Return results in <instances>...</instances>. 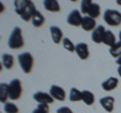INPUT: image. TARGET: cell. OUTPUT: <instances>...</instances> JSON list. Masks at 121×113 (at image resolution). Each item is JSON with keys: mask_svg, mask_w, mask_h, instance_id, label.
I'll use <instances>...</instances> for the list:
<instances>
[{"mask_svg": "<svg viewBox=\"0 0 121 113\" xmlns=\"http://www.w3.org/2000/svg\"><path fill=\"white\" fill-rule=\"evenodd\" d=\"M114 102L115 99L111 96H107V97H103L100 99V104L103 106L107 112H112L114 109Z\"/></svg>", "mask_w": 121, "mask_h": 113, "instance_id": "obj_12", "label": "cell"}, {"mask_svg": "<svg viewBox=\"0 0 121 113\" xmlns=\"http://www.w3.org/2000/svg\"><path fill=\"white\" fill-rule=\"evenodd\" d=\"M4 111L6 113H18L19 109L13 103H5L4 105Z\"/></svg>", "mask_w": 121, "mask_h": 113, "instance_id": "obj_24", "label": "cell"}, {"mask_svg": "<svg viewBox=\"0 0 121 113\" xmlns=\"http://www.w3.org/2000/svg\"><path fill=\"white\" fill-rule=\"evenodd\" d=\"M2 65L6 68L7 70H10L14 65V59L13 56L9 54H4L2 56Z\"/></svg>", "mask_w": 121, "mask_h": 113, "instance_id": "obj_18", "label": "cell"}, {"mask_svg": "<svg viewBox=\"0 0 121 113\" xmlns=\"http://www.w3.org/2000/svg\"><path fill=\"white\" fill-rule=\"evenodd\" d=\"M52 39L54 40L55 43H60L64 39H63V31L58 27V26H51L50 28Z\"/></svg>", "mask_w": 121, "mask_h": 113, "instance_id": "obj_14", "label": "cell"}, {"mask_svg": "<svg viewBox=\"0 0 121 113\" xmlns=\"http://www.w3.org/2000/svg\"><path fill=\"white\" fill-rule=\"evenodd\" d=\"M110 54L114 58H117V59L121 56V43L120 41L116 43L112 48H110Z\"/></svg>", "mask_w": 121, "mask_h": 113, "instance_id": "obj_23", "label": "cell"}, {"mask_svg": "<svg viewBox=\"0 0 121 113\" xmlns=\"http://www.w3.org/2000/svg\"><path fill=\"white\" fill-rule=\"evenodd\" d=\"M70 100L72 102H77V101L82 100V92L76 88H72L70 92Z\"/></svg>", "mask_w": 121, "mask_h": 113, "instance_id": "obj_22", "label": "cell"}, {"mask_svg": "<svg viewBox=\"0 0 121 113\" xmlns=\"http://www.w3.org/2000/svg\"><path fill=\"white\" fill-rule=\"evenodd\" d=\"M32 113H40V112L39 111V109L36 108V109H35V110H33V112H32Z\"/></svg>", "mask_w": 121, "mask_h": 113, "instance_id": "obj_31", "label": "cell"}, {"mask_svg": "<svg viewBox=\"0 0 121 113\" xmlns=\"http://www.w3.org/2000/svg\"><path fill=\"white\" fill-rule=\"evenodd\" d=\"M56 113H73L69 107H60L56 110Z\"/></svg>", "mask_w": 121, "mask_h": 113, "instance_id": "obj_28", "label": "cell"}, {"mask_svg": "<svg viewBox=\"0 0 121 113\" xmlns=\"http://www.w3.org/2000/svg\"><path fill=\"white\" fill-rule=\"evenodd\" d=\"M33 99L39 104H51L54 102V98L51 96V94H47L43 92H36L33 95Z\"/></svg>", "mask_w": 121, "mask_h": 113, "instance_id": "obj_8", "label": "cell"}, {"mask_svg": "<svg viewBox=\"0 0 121 113\" xmlns=\"http://www.w3.org/2000/svg\"><path fill=\"white\" fill-rule=\"evenodd\" d=\"M116 64H117V65H119V66H121V56L116 60Z\"/></svg>", "mask_w": 121, "mask_h": 113, "instance_id": "obj_29", "label": "cell"}, {"mask_svg": "<svg viewBox=\"0 0 121 113\" xmlns=\"http://www.w3.org/2000/svg\"><path fill=\"white\" fill-rule=\"evenodd\" d=\"M105 28L103 25H99L94 29L92 32V39L94 43H103V39H104V35H105Z\"/></svg>", "mask_w": 121, "mask_h": 113, "instance_id": "obj_9", "label": "cell"}, {"mask_svg": "<svg viewBox=\"0 0 121 113\" xmlns=\"http://www.w3.org/2000/svg\"><path fill=\"white\" fill-rule=\"evenodd\" d=\"M63 46L69 52H75V50H76V47L74 46L73 43H72L68 37H65V39H63Z\"/></svg>", "mask_w": 121, "mask_h": 113, "instance_id": "obj_26", "label": "cell"}, {"mask_svg": "<svg viewBox=\"0 0 121 113\" xmlns=\"http://www.w3.org/2000/svg\"><path fill=\"white\" fill-rule=\"evenodd\" d=\"M82 20H83V17L81 15L80 11L78 10H73L72 12L69 14L68 16V23L71 24V25H74V26H80L82 25Z\"/></svg>", "mask_w": 121, "mask_h": 113, "instance_id": "obj_6", "label": "cell"}, {"mask_svg": "<svg viewBox=\"0 0 121 113\" xmlns=\"http://www.w3.org/2000/svg\"><path fill=\"white\" fill-rule=\"evenodd\" d=\"M119 41H120V43H121V31L119 32Z\"/></svg>", "mask_w": 121, "mask_h": 113, "instance_id": "obj_33", "label": "cell"}, {"mask_svg": "<svg viewBox=\"0 0 121 113\" xmlns=\"http://www.w3.org/2000/svg\"><path fill=\"white\" fill-rule=\"evenodd\" d=\"M43 6L48 11H51V12H59L60 10L59 2L56 0H45L43 1Z\"/></svg>", "mask_w": 121, "mask_h": 113, "instance_id": "obj_15", "label": "cell"}, {"mask_svg": "<svg viewBox=\"0 0 121 113\" xmlns=\"http://www.w3.org/2000/svg\"><path fill=\"white\" fill-rule=\"evenodd\" d=\"M8 98H9L8 85L1 84L0 85V101H1V103H6Z\"/></svg>", "mask_w": 121, "mask_h": 113, "instance_id": "obj_19", "label": "cell"}, {"mask_svg": "<svg viewBox=\"0 0 121 113\" xmlns=\"http://www.w3.org/2000/svg\"><path fill=\"white\" fill-rule=\"evenodd\" d=\"M50 94L51 96L54 98V99H56L59 101H64L66 99V92L63 88L59 87V86H56V85H52L51 87L50 90Z\"/></svg>", "mask_w": 121, "mask_h": 113, "instance_id": "obj_7", "label": "cell"}, {"mask_svg": "<svg viewBox=\"0 0 121 113\" xmlns=\"http://www.w3.org/2000/svg\"><path fill=\"white\" fill-rule=\"evenodd\" d=\"M18 62L21 67L22 71L25 74L30 73V71L32 70L33 67V56L29 52H23L18 56Z\"/></svg>", "mask_w": 121, "mask_h": 113, "instance_id": "obj_4", "label": "cell"}, {"mask_svg": "<svg viewBox=\"0 0 121 113\" xmlns=\"http://www.w3.org/2000/svg\"><path fill=\"white\" fill-rule=\"evenodd\" d=\"M92 1L91 0H83L81 3V11L84 14H88V11L90 9V6L92 5Z\"/></svg>", "mask_w": 121, "mask_h": 113, "instance_id": "obj_25", "label": "cell"}, {"mask_svg": "<svg viewBox=\"0 0 121 113\" xmlns=\"http://www.w3.org/2000/svg\"><path fill=\"white\" fill-rule=\"evenodd\" d=\"M24 41L22 37V31L19 27H15L13 29L12 33L10 35L9 40H8V46L12 50H17L23 47Z\"/></svg>", "mask_w": 121, "mask_h": 113, "instance_id": "obj_2", "label": "cell"}, {"mask_svg": "<svg viewBox=\"0 0 121 113\" xmlns=\"http://www.w3.org/2000/svg\"><path fill=\"white\" fill-rule=\"evenodd\" d=\"M103 43H105L106 46L109 47H113L116 43V37L113 35V32L111 30H106L105 35H104V39H103Z\"/></svg>", "mask_w": 121, "mask_h": 113, "instance_id": "obj_16", "label": "cell"}, {"mask_svg": "<svg viewBox=\"0 0 121 113\" xmlns=\"http://www.w3.org/2000/svg\"><path fill=\"white\" fill-rule=\"evenodd\" d=\"M81 26L86 31H92L96 28V20L90 16H84Z\"/></svg>", "mask_w": 121, "mask_h": 113, "instance_id": "obj_11", "label": "cell"}, {"mask_svg": "<svg viewBox=\"0 0 121 113\" xmlns=\"http://www.w3.org/2000/svg\"><path fill=\"white\" fill-rule=\"evenodd\" d=\"M117 4H119V5H121V0H117Z\"/></svg>", "mask_w": 121, "mask_h": 113, "instance_id": "obj_32", "label": "cell"}, {"mask_svg": "<svg viewBox=\"0 0 121 113\" xmlns=\"http://www.w3.org/2000/svg\"><path fill=\"white\" fill-rule=\"evenodd\" d=\"M117 86H118V79L114 78V77L109 78L102 83V88H103L105 91H113Z\"/></svg>", "mask_w": 121, "mask_h": 113, "instance_id": "obj_13", "label": "cell"}, {"mask_svg": "<svg viewBox=\"0 0 121 113\" xmlns=\"http://www.w3.org/2000/svg\"><path fill=\"white\" fill-rule=\"evenodd\" d=\"M99 15H100V6L97 3H92V5L90 6V9L88 11V16L95 19L96 17H99Z\"/></svg>", "mask_w": 121, "mask_h": 113, "instance_id": "obj_21", "label": "cell"}, {"mask_svg": "<svg viewBox=\"0 0 121 113\" xmlns=\"http://www.w3.org/2000/svg\"><path fill=\"white\" fill-rule=\"evenodd\" d=\"M117 71H118V74H119V76L121 77V66H119V67H118V70H117Z\"/></svg>", "mask_w": 121, "mask_h": 113, "instance_id": "obj_30", "label": "cell"}, {"mask_svg": "<svg viewBox=\"0 0 121 113\" xmlns=\"http://www.w3.org/2000/svg\"><path fill=\"white\" fill-rule=\"evenodd\" d=\"M14 6L16 13L20 15V17L24 21H29L30 19H32V16L36 12L33 2L27 1V0H21V1L16 0L14 2Z\"/></svg>", "mask_w": 121, "mask_h": 113, "instance_id": "obj_1", "label": "cell"}, {"mask_svg": "<svg viewBox=\"0 0 121 113\" xmlns=\"http://www.w3.org/2000/svg\"><path fill=\"white\" fill-rule=\"evenodd\" d=\"M75 52H77V55L79 56V58L81 60H87L89 58V48H88V44L87 43H78L76 46V50Z\"/></svg>", "mask_w": 121, "mask_h": 113, "instance_id": "obj_10", "label": "cell"}, {"mask_svg": "<svg viewBox=\"0 0 121 113\" xmlns=\"http://www.w3.org/2000/svg\"><path fill=\"white\" fill-rule=\"evenodd\" d=\"M104 20L108 25L118 26L121 24V13L117 10L107 9L104 12Z\"/></svg>", "mask_w": 121, "mask_h": 113, "instance_id": "obj_3", "label": "cell"}, {"mask_svg": "<svg viewBox=\"0 0 121 113\" xmlns=\"http://www.w3.org/2000/svg\"><path fill=\"white\" fill-rule=\"evenodd\" d=\"M8 92H9V99L11 100H17L19 99L22 93L21 88V82L18 79H14L10 82L8 85Z\"/></svg>", "mask_w": 121, "mask_h": 113, "instance_id": "obj_5", "label": "cell"}, {"mask_svg": "<svg viewBox=\"0 0 121 113\" xmlns=\"http://www.w3.org/2000/svg\"><path fill=\"white\" fill-rule=\"evenodd\" d=\"M82 101L87 105H92L95 101V96L92 92L88 91V90H84L82 92Z\"/></svg>", "mask_w": 121, "mask_h": 113, "instance_id": "obj_17", "label": "cell"}, {"mask_svg": "<svg viewBox=\"0 0 121 113\" xmlns=\"http://www.w3.org/2000/svg\"><path fill=\"white\" fill-rule=\"evenodd\" d=\"M31 21H32V24L35 25V27H40L44 22V17L39 11H36V12L35 13V15L32 16Z\"/></svg>", "mask_w": 121, "mask_h": 113, "instance_id": "obj_20", "label": "cell"}, {"mask_svg": "<svg viewBox=\"0 0 121 113\" xmlns=\"http://www.w3.org/2000/svg\"><path fill=\"white\" fill-rule=\"evenodd\" d=\"M37 109L40 113H50V108H48V104H39Z\"/></svg>", "mask_w": 121, "mask_h": 113, "instance_id": "obj_27", "label": "cell"}]
</instances>
